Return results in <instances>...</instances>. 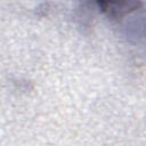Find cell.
<instances>
[{
    "instance_id": "6da1fadb",
    "label": "cell",
    "mask_w": 146,
    "mask_h": 146,
    "mask_svg": "<svg viewBox=\"0 0 146 146\" xmlns=\"http://www.w3.org/2000/svg\"><path fill=\"white\" fill-rule=\"evenodd\" d=\"M99 9L110 18L122 19L143 7L141 0H95Z\"/></svg>"
}]
</instances>
